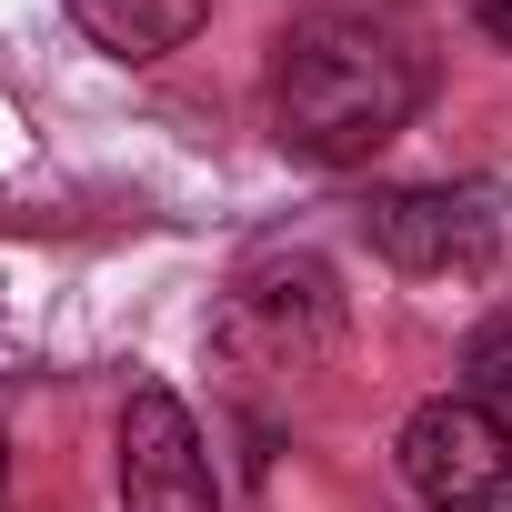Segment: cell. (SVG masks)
I'll return each instance as SVG.
<instances>
[{
	"instance_id": "6da1fadb",
	"label": "cell",
	"mask_w": 512,
	"mask_h": 512,
	"mask_svg": "<svg viewBox=\"0 0 512 512\" xmlns=\"http://www.w3.org/2000/svg\"><path fill=\"white\" fill-rule=\"evenodd\" d=\"M422 91H432V61H422L402 31H382V21H362V11H312V21L282 31L272 131H282V151L342 171V161H372V151L422 111Z\"/></svg>"
},
{
	"instance_id": "7a4b0ae2",
	"label": "cell",
	"mask_w": 512,
	"mask_h": 512,
	"mask_svg": "<svg viewBox=\"0 0 512 512\" xmlns=\"http://www.w3.org/2000/svg\"><path fill=\"white\" fill-rule=\"evenodd\" d=\"M211 342L231 362H251V372H302V362H322L342 342V292H332L322 262H262V272L231 282Z\"/></svg>"
},
{
	"instance_id": "3957f363",
	"label": "cell",
	"mask_w": 512,
	"mask_h": 512,
	"mask_svg": "<svg viewBox=\"0 0 512 512\" xmlns=\"http://www.w3.org/2000/svg\"><path fill=\"white\" fill-rule=\"evenodd\" d=\"M402 482L422 512H512V432L472 392H442L402 422Z\"/></svg>"
},
{
	"instance_id": "277c9868",
	"label": "cell",
	"mask_w": 512,
	"mask_h": 512,
	"mask_svg": "<svg viewBox=\"0 0 512 512\" xmlns=\"http://www.w3.org/2000/svg\"><path fill=\"white\" fill-rule=\"evenodd\" d=\"M121 512H221L211 452L161 382H141L121 402Z\"/></svg>"
},
{
	"instance_id": "5b68a950",
	"label": "cell",
	"mask_w": 512,
	"mask_h": 512,
	"mask_svg": "<svg viewBox=\"0 0 512 512\" xmlns=\"http://www.w3.org/2000/svg\"><path fill=\"white\" fill-rule=\"evenodd\" d=\"M362 241L392 272H482L492 262V201L482 191H382L362 201Z\"/></svg>"
},
{
	"instance_id": "8992f818",
	"label": "cell",
	"mask_w": 512,
	"mask_h": 512,
	"mask_svg": "<svg viewBox=\"0 0 512 512\" xmlns=\"http://www.w3.org/2000/svg\"><path fill=\"white\" fill-rule=\"evenodd\" d=\"M71 21L101 51H121V61H161V51H181L211 21V0H71Z\"/></svg>"
},
{
	"instance_id": "52a82bcc",
	"label": "cell",
	"mask_w": 512,
	"mask_h": 512,
	"mask_svg": "<svg viewBox=\"0 0 512 512\" xmlns=\"http://www.w3.org/2000/svg\"><path fill=\"white\" fill-rule=\"evenodd\" d=\"M462 392L482 412H512V312H492L472 342H462Z\"/></svg>"
},
{
	"instance_id": "ba28073f",
	"label": "cell",
	"mask_w": 512,
	"mask_h": 512,
	"mask_svg": "<svg viewBox=\"0 0 512 512\" xmlns=\"http://www.w3.org/2000/svg\"><path fill=\"white\" fill-rule=\"evenodd\" d=\"M472 11H482V31H492V41L512 51V0H472Z\"/></svg>"
},
{
	"instance_id": "9c48e42d",
	"label": "cell",
	"mask_w": 512,
	"mask_h": 512,
	"mask_svg": "<svg viewBox=\"0 0 512 512\" xmlns=\"http://www.w3.org/2000/svg\"><path fill=\"white\" fill-rule=\"evenodd\" d=\"M0 512H11V442H0Z\"/></svg>"
}]
</instances>
